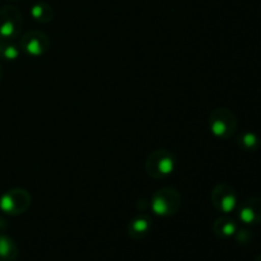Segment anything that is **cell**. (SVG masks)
Returning a JSON list of instances; mask_svg holds the SVG:
<instances>
[{
  "instance_id": "10",
  "label": "cell",
  "mask_w": 261,
  "mask_h": 261,
  "mask_svg": "<svg viewBox=\"0 0 261 261\" xmlns=\"http://www.w3.org/2000/svg\"><path fill=\"white\" fill-rule=\"evenodd\" d=\"M212 228H213V233L219 239H231L239 231L236 222L228 217H221L217 219Z\"/></svg>"
},
{
  "instance_id": "4",
  "label": "cell",
  "mask_w": 261,
  "mask_h": 261,
  "mask_svg": "<svg viewBox=\"0 0 261 261\" xmlns=\"http://www.w3.org/2000/svg\"><path fill=\"white\" fill-rule=\"evenodd\" d=\"M31 201V194L24 189H9L0 196V211L8 216H20L28 211Z\"/></svg>"
},
{
  "instance_id": "13",
  "label": "cell",
  "mask_w": 261,
  "mask_h": 261,
  "mask_svg": "<svg viewBox=\"0 0 261 261\" xmlns=\"http://www.w3.org/2000/svg\"><path fill=\"white\" fill-rule=\"evenodd\" d=\"M31 15L38 23H50L54 19V9L48 3L38 2L35 3L31 8Z\"/></svg>"
},
{
  "instance_id": "5",
  "label": "cell",
  "mask_w": 261,
  "mask_h": 261,
  "mask_svg": "<svg viewBox=\"0 0 261 261\" xmlns=\"http://www.w3.org/2000/svg\"><path fill=\"white\" fill-rule=\"evenodd\" d=\"M23 15L18 8L5 5L0 9V37L13 41L20 36L23 31Z\"/></svg>"
},
{
  "instance_id": "11",
  "label": "cell",
  "mask_w": 261,
  "mask_h": 261,
  "mask_svg": "<svg viewBox=\"0 0 261 261\" xmlns=\"http://www.w3.org/2000/svg\"><path fill=\"white\" fill-rule=\"evenodd\" d=\"M18 246L12 237L7 234H0V261H17Z\"/></svg>"
},
{
  "instance_id": "1",
  "label": "cell",
  "mask_w": 261,
  "mask_h": 261,
  "mask_svg": "<svg viewBox=\"0 0 261 261\" xmlns=\"http://www.w3.org/2000/svg\"><path fill=\"white\" fill-rule=\"evenodd\" d=\"M145 172L154 180H162L175 172L177 158L167 149H155L145 160Z\"/></svg>"
},
{
  "instance_id": "12",
  "label": "cell",
  "mask_w": 261,
  "mask_h": 261,
  "mask_svg": "<svg viewBox=\"0 0 261 261\" xmlns=\"http://www.w3.org/2000/svg\"><path fill=\"white\" fill-rule=\"evenodd\" d=\"M237 147L244 152H256L261 147V139L257 134L252 132H244L237 137Z\"/></svg>"
},
{
  "instance_id": "9",
  "label": "cell",
  "mask_w": 261,
  "mask_h": 261,
  "mask_svg": "<svg viewBox=\"0 0 261 261\" xmlns=\"http://www.w3.org/2000/svg\"><path fill=\"white\" fill-rule=\"evenodd\" d=\"M152 229V218L145 213H139L130 219L127 224V234L132 240L139 241L147 237Z\"/></svg>"
},
{
  "instance_id": "7",
  "label": "cell",
  "mask_w": 261,
  "mask_h": 261,
  "mask_svg": "<svg viewBox=\"0 0 261 261\" xmlns=\"http://www.w3.org/2000/svg\"><path fill=\"white\" fill-rule=\"evenodd\" d=\"M212 205L217 212L223 214H229L236 211L239 198L237 193L228 184H218L211 193Z\"/></svg>"
},
{
  "instance_id": "16",
  "label": "cell",
  "mask_w": 261,
  "mask_h": 261,
  "mask_svg": "<svg viewBox=\"0 0 261 261\" xmlns=\"http://www.w3.org/2000/svg\"><path fill=\"white\" fill-rule=\"evenodd\" d=\"M255 261H261V255H260V256H257L256 259H255Z\"/></svg>"
},
{
  "instance_id": "3",
  "label": "cell",
  "mask_w": 261,
  "mask_h": 261,
  "mask_svg": "<svg viewBox=\"0 0 261 261\" xmlns=\"http://www.w3.org/2000/svg\"><path fill=\"white\" fill-rule=\"evenodd\" d=\"M237 116L227 107H217L209 115V130L218 139L226 140L232 138L237 130Z\"/></svg>"
},
{
  "instance_id": "6",
  "label": "cell",
  "mask_w": 261,
  "mask_h": 261,
  "mask_svg": "<svg viewBox=\"0 0 261 261\" xmlns=\"http://www.w3.org/2000/svg\"><path fill=\"white\" fill-rule=\"evenodd\" d=\"M19 50L32 58L42 56L50 50V38L42 31H28L19 38Z\"/></svg>"
},
{
  "instance_id": "15",
  "label": "cell",
  "mask_w": 261,
  "mask_h": 261,
  "mask_svg": "<svg viewBox=\"0 0 261 261\" xmlns=\"http://www.w3.org/2000/svg\"><path fill=\"white\" fill-rule=\"evenodd\" d=\"M2 78H3V68L2 65H0V81H2Z\"/></svg>"
},
{
  "instance_id": "8",
  "label": "cell",
  "mask_w": 261,
  "mask_h": 261,
  "mask_svg": "<svg viewBox=\"0 0 261 261\" xmlns=\"http://www.w3.org/2000/svg\"><path fill=\"white\" fill-rule=\"evenodd\" d=\"M239 219L245 224L254 226L261 223V198L250 196L246 198L237 209Z\"/></svg>"
},
{
  "instance_id": "17",
  "label": "cell",
  "mask_w": 261,
  "mask_h": 261,
  "mask_svg": "<svg viewBox=\"0 0 261 261\" xmlns=\"http://www.w3.org/2000/svg\"><path fill=\"white\" fill-rule=\"evenodd\" d=\"M12 2H15V0H12Z\"/></svg>"
},
{
  "instance_id": "2",
  "label": "cell",
  "mask_w": 261,
  "mask_h": 261,
  "mask_svg": "<svg viewBox=\"0 0 261 261\" xmlns=\"http://www.w3.org/2000/svg\"><path fill=\"white\" fill-rule=\"evenodd\" d=\"M182 205L181 194L175 188L158 189L150 198L149 206L153 213L158 217H172L178 213Z\"/></svg>"
},
{
  "instance_id": "14",
  "label": "cell",
  "mask_w": 261,
  "mask_h": 261,
  "mask_svg": "<svg viewBox=\"0 0 261 261\" xmlns=\"http://www.w3.org/2000/svg\"><path fill=\"white\" fill-rule=\"evenodd\" d=\"M19 47L9 40L0 37V59L13 61L19 56Z\"/></svg>"
}]
</instances>
